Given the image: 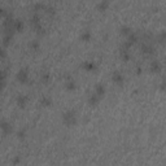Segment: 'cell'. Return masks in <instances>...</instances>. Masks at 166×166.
Listing matches in <instances>:
<instances>
[{"label":"cell","mask_w":166,"mask_h":166,"mask_svg":"<svg viewBox=\"0 0 166 166\" xmlns=\"http://www.w3.org/2000/svg\"><path fill=\"white\" fill-rule=\"evenodd\" d=\"M12 37H13V35H10V34H5V35H4V38H3L4 46H8V44H9V42L12 40Z\"/></svg>","instance_id":"16"},{"label":"cell","mask_w":166,"mask_h":166,"mask_svg":"<svg viewBox=\"0 0 166 166\" xmlns=\"http://www.w3.org/2000/svg\"><path fill=\"white\" fill-rule=\"evenodd\" d=\"M13 27L16 31H19L22 29V22L19 21V19H14V23H13Z\"/></svg>","instance_id":"14"},{"label":"cell","mask_w":166,"mask_h":166,"mask_svg":"<svg viewBox=\"0 0 166 166\" xmlns=\"http://www.w3.org/2000/svg\"><path fill=\"white\" fill-rule=\"evenodd\" d=\"M27 100H29V97L26 96V95H19V96L17 97V104L19 105V106H25L26 105V102H27Z\"/></svg>","instance_id":"8"},{"label":"cell","mask_w":166,"mask_h":166,"mask_svg":"<svg viewBox=\"0 0 166 166\" xmlns=\"http://www.w3.org/2000/svg\"><path fill=\"white\" fill-rule=\"evenodd\" d=\"M104 92H105V88H104V86L102 84H100V83H99V84H96V87H95V93H97L99 96H102V95H104Z\"/></svg>","instance_id":"12"},{"label":"cell","mask_w":166,"mask_h":166,"mask_svg":"<svg viewBox=\"0 0 166 166\" xmlns=\"http://www.w3.org/2000/svg\"><path fill=\"white\" fill-rule=\"evenodd\" d=\"M51 102H52V101H51V99H49V97H47V96H44V97H42V99H40V104H42L43 106H48V105L51 104Z\"/></svg>","instance_id":"13"},{"label":"cell","mask_w":166,"mask_h":166,"mask_svg":"<svg viewBox=\"0 0 166 166\" xmlns=\"http://www.w3.org/2000/svg\"><path fill=\"white\" fill-rule=\"evenodd\" d=\"M62 121H64V123L68 125V126L76 125V122H77L76 112H74V110H68V112H65L64 116H62Z\"/></svg>","instance_id":"1"},{"label":"cell","mask_w":166,"mask_h":166,"mask_svg":"<svg viewBox=\"0 0 166 166\" xmlns=\"http://www.w3.org/2000/svg\"><path fill=\"white\" fill-rule=\"evenodd\" d=\"M121 33H122V34H125V35H129L130 33H131V30H130L129 27L126 26V27H122V29H121Z\"/></svg>","instance_id":"19"},{"label":"cell","mask_w":166,"mask_h":166,"mask_svg":"<svg viewBox=\"0 0 166 166\" xmlns=\"http://www.w3.org/2000/svg\"><path fill=\"white\" fill-rule=\"evenodd\" d=\"M81 38H82L83 42H88L90 38H91V33H90V31H83V34H82Z\"/></svg>","instance_id":"15"},{"label":"cell","mask_w":166,"mask_h":166,"mask_svg":"<svg viewBox=\"0 0 166 166\" xmlns=\"http://www.w3.org/2000/svg\"><path fill=\"white\" fill-rule=\"evenodd\" d=\"M100 99H101V97L99 96L97 93H95V92H93V93H92V95H91V96H90V99H88V102H90L91 105H96L97 102L100 101Z\"/></svg>","instance_id":"7"},{"label":"cell","mask_w":166,"mask_h":166,"mask_svg":"<svg viewBox=\"0 0 166 166\" xmlns=\"http://www.w3.org/2000/svg\"><path fill=\"white\" fill-rule=\"evenodd\" d=\"M151 70L153 73H161V70H162V65H161L160 61H153L152 65H151Z\"/></svg>","instance_id":"5"},{"label":"cell","mask_w":166,"mask_h":166,"mask_svg":"<svg viewBox=\"0 0 166 166\" xmlns=\"http://www.w3.org/2000/svg\"><path fill=\"white\" fill-rule=\"evenodd\" d=\"M4 56H5V52H4V48H3V47H0V58H3Z\"/></svg>","instance_id":"22"},{"label":"cell","mask_w":166,"mask_h":166,"mask_svg":"<svg viewBox=\"0 0 166 166\" xmlns=\"http://www.w3.org/2000/svg\"><path fill=\"white\" fill-rule=\"evenodd\" d=\"M5 70H1L0 69V91H1L4 88V86H5Z\"/></svg>","instance_id":"10"},{"label":"cell","mask_w":166,"mask_h":166,"mask_svg":"<svg viewBox=\"0 0 166 166\" xmlns=\"http://www.w3.org/2000/svg\"><path fill=\"white\" fill-rule=\"evenodd\" d=\"M30 47H31V48H34V49H37L38 47H39V43H38L37 40H34V42H33V43H31V44H30Z\"/></svg>","instance_id":"21"},{"label":"cell","mask_w":166,"mask_h":166,"mask_svg":"<svg viewBox=\"0 0 166 166\" xmlns=\"http://www.w3.org/2000/svg\"><path fill=\"white\" fill-rule=\"evenodd\" d=\"M141 51H143L144 55H152L153 52H155V48H153L152 44H149L148 42H145L143 46H141Z\"/></svg>","instance_id":"3"},{"label":"cell","mask_w":166,"mask_h":166,"mask_svg":"<svg viewBox=\"0 0 166 166\" xmlns=\"http://www.w3.org/2000/svg\"><path fill=\"white\" fill-rule=\"evenodd\" d=\"M3 16H5V12H4L3 8H0V17H3Z\"/></svg>","instance_id":"23"},{"label":"cell","mask_w":166,"mask_h":166,"mask_svg":"<svg viewBox=\"0 0 166 166\" xmlns=\"http://www.w3.org/2000/svg\"><path fill=\"white\" fill-rule=\"evenodd\" d=\"M49 79V74L48 73H43L42 74V82H48Z\"/></svg>","instance_id":"20"},{"label":"cell","mask_w":166,"mask_h":166,"mask_svg":"<svg viewBox=\"0 0 166 166\" xmlns=\"http://www.w3.org/2000/svg\"><path fill=\"white\" fill-rule=\"evenodd\" d=\"M165 35H166V34L162 31V33H161V34L159 35V37H157V40H159L160 44H164V43H165Z\"/></svg>","instance_id":"17"},{"label":"cell","mask_w":166,"mask_h":166,"mask_svg":"<svg viewBox=\"0 0 166 166\" xmlns=\"http://www.w3.org/2000/svg\"><path fill=\"white\" fill-rule=\"evenodd\" d=\"M74 87H76V84H74L73 79H70L68 83H66V88H68V90H74Z\"/></svg>","instance_id":"18"},{"label":"cell","mask_w":166,"mask_h":166,"mask_svg":"<svg viewBox=\"0 0 166 166\" xmlns=\"http://www.w3.org/2000/svg\"><path fill=\"white\" fill-rule=\"evenodd\" d=\"M108 7H109V0H101L100 4L97 5V9L101 10V12H104V10L108 9Z\"/></svg>","instance_id":"11"},{"label":"cell","mask_w":166,"mask_h":166,"mask_svg":"<svg viewBox=\"0 0 166 166\" xmlns=\"http://www.w3.org/2000/svg\"><path fill=\"white\" fill-rule=\"evenodd\" d=\"M113 82L117 83V84H122L123 83V77L120 72H114L113 73Z\"/></svg>","instance_id":"6"},{"label":"cell","mask_w":166,"mask_h":166,"mask_svg":"<svg viewBox=\"0 0 166 166\" xmlns=\"http://www.w3.org/2000/svg\"><path fill=\"white\" fill-rule=\"evenodd\" d=\"M83 69L87 70V72H92V70L96 69V65H95L93 62H91V61H86L84 64H83Z\"/></svg>","instance_id":"9"},{"label":"cell","mask_w":166,"mask_h":166,"mask_svg":"<svg viewBox=\"0 0 166 166\" xmlns=\"http://www.w3.org/2000/svg\"><path fill=\"white\" fill-rule=\"evenodd\" d=\"M17 79L21 83H26L27 79H29V73H27V68H23L18 72L17 74Z\"/></svg>","instance_id":"2"},{"label":"cell","mask_w":166,"mask_h":166,"mask_svg":"<svg viewBox=\"0 0 166 166\" xmlns=\"http://www.w3.org/2000/svg\"><path fill=\"white\" fill-rule=\"evenodd\" d=\"M0 129L3 130V134H4V135H8V134L12 132V126L8 123V122H5V121L0 122Z\"/></svg>","instance_id":"4"}]
</instances>
